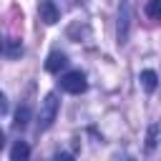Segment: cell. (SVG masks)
<instances>
[{
	"label": "cell",
	"mask_w": 161,
	"mask_h": 161,
	"mask_svg": "<svg viewBox=\"0 0 161 161\" xmlns=\"http://www.w3.org/2000/svg\"><path fill=\"white\" fill-rule=\"evenodd\" d=\"M128 30H131V0H121V8H118V43L121 45L128 40Z\"/></svg>",
	"instance_id": "3"
},
{
	"label": "cell",
	"mask_w": 161,
	"mask_h": 161,
	"mask_svg": "<svg viewBox=\"0 0 161 161\" xmlns=\"http://www.w3.org/2000/svg\"><path fill=\"white\" fill-rule=\"evenodd\" d=\"M38 13H40V20H43L45 25H53V23H58V18H60V13H58V8H55L53 0H43V3L38 5Z\"/></svg>",
	"instance_id": "4"
},
{
	"label": "cell",
	"mask_w": 161,
	"mask_h": 161,
	"mask_svg": "<svg viewBox=\"0 0 161 161\" xmlns=\"http://www.w3.org/2000/svg\"><path fill=\"white\" fill-rule=\"evenodd\" d=\"M60 88H63L65 93H73V96H78V93H86V88H88V80H86V75H83L80 70H68V73L60 78Z\"/></svg>",
	"instance_id": "2"
},
{
	"label": "cell",
	"mask_w": 161,
	"mask_h": 161,
	"mask_svg": "<svg viewBox=\"0 0 161 161\" xmlns=\"http://www.w3.org/2000/svg\"><path fill=\"white\" fill-rule=\"evenodd\" d=\"M156 131H158V128H156V126H151V131H148V148H153V146H156Z\"/></svg>",
	"instance_id": "12"
},
{
	"label": "cell",
	"mask_w": 161,
	"mask_h": 161,
	"mask_svg": "<svg viewBox=\"0 0 161 161\" xmlns=\"http://www.w3.org/2000/svg\"><path fill=\"white\" fill-rule=\"evenodd\" d=\"M65 63H68V58H65L63 53H58V50H55V53H50V55H48V60H45V70H48V73H58Z\"/></svg>",
	"instance_id": "5"
},
{
	"label": "cell",
	"mask_w": 161,
	"mask_h": 161,
	"mask_svg": "<svg viewBox=\"0 0 161 161\" xmlns=\"http://www.w3.org/2000/svg\"><path fill=\"white\" fill-rule=\"evenodd\" d=\"M55 116H58V96H55V93H48V96H45V101H43V106H40L38 128H40V131H48V128L53 126Z\"/></svg>",
	"instance_id": "1"
},
{
	"label": "cell",
	"mask_w": 161,
	"mask_h": 161,
	"mask_svg": "<svg viewBox=\"0 0 161 161\" xmlns=\"http://www.w3.org/2000/svg\"><path fill=\"white\" fill-rule=\"evenodd\" d=\"M138 80H141V86H143L148 93H153V91H156V86H158V75H156L153 70H143V73L138 75Z\"/></svg>",
	"instance_id": "6"
},
{
	"label": "cell",
	"mask_w": 161,
	"mask_h": 161,
	"mask_svg": "<svg viewBox=\"0 0 161 161\" xmlns=\"http://www.w3.org/2000/svg\"><path fill=\"white\" fill-rule=\"evenodd\" d=\"M8 113V96L0 91V116H5Z\"/></svg>",
	"instance_id": "11"
},
{
	"label": "cell",
	"mask_w": 161,
	"mask_h": 161,
	"mask_svg": "<svg viewBox=\"0 0 161 161\" xmlns=\"http://www.w3.org/2000/svg\"><path fill=\"white\" fill-rule=\"evenodd\" d=\"M3 146H5V133L0 131V151H3Z\"/></svg>",
	"instance_id": "13"
},
{
	"label": "cell",
	"mask_w": 161,
	"mask_h": 161,
	"mask_svg": "<svg viewBox=\"0 0 161 161\" xmlns=\"http://www.w3.org/2000/svg\"><path fill=\"white\" fill-rule=\"evenodd\" d=\"M28 156H30V146H28L25 141H18V143L10 148V158H13V161H25Z\"/></svg>",
	"instance_id": "7"
},
{
	"label": "cell",
	"mask_w": 161,
	"mask_h": 161,
	"mask_svg": "<svg viewBox=\"0 0 161 161\" xmlns=\"http://www.w3.org/2000/svg\"><path fill=\"white\" fill-rule=\"evenodd\" d=\"M28 121H30V108H28V106L18 108V113H15V123H13V126H15L18 131H23V128L28 126Z\"/></svg>",
	"instance_id": "8"
},
{
	"label": "cell",
	"mask_w": 161,
	"mask_h": 161,
	"mask_svg": "<svg viewBox=\"0 0 161 161\" xmlns=\"http://www.w3.org/2000/svg\"><path fill=\"white\" fill-rule=\"evenodd\" d=\"M146 15L151 20H158V15H161V0H148L146 3Z\"/></svg>",
	"instance_id": "9"
},
{
	"label": "cell",
	"mask_w": 161,
	"mask_h": 161,
	"mask_svg": "<svg viewBox=\"0 0 161 161\" xmlns=\"http://www.w3.org/2000/svg\"><path fill=\"white\" fill-rule=\"evenodd\" d=\"M5 53H8V55H20V53H23L20 40H10V43H8V48H5Z\"/></svg>",
	"instance_id": "10"
}]
</instances>
